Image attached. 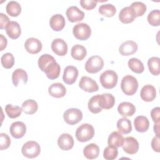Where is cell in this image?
<instances>
[{"label": "cell", "mask_w": 160, "mask_h": 160, "mask_svg": "<svg viewBox=\"0 0 160 160\" xmlns=\"http://www.w3.org/2000/svg\"><path fill=\"white\" fill-rule=\"evenodd\" d=\"M7 13L12 17L18 16L21 12V6L17 1H9L6 8Z\"/></svg>", "instance_id": "33"}, {"label": "cell", "mask_w": 160, "mask_h": 160, "mask_svg": "<svg viewBox=\"0 0 160 160\" xmlns=\"http://www.w3.org/2000/svg\"><path fill=\"white\" fill-rule=\"evenodd\" d=\"M58 145L61 150L69 151L74 146L73 138L69 134L63 133L58 138Z\"/></svg>", "instance_id": "16"}, {"label": "cell", "mask_w": 160, "mask_h": 160, "mask_svg": "<svg viewBox=\"0 0 160 160\" xmlns=\"http://www.w3.org/2000/svg\"><path fill=\"white\" fill-rule=\"evenodd\" d=\"M21 152L24 156L28 158H34L39 155L41 148L37 142L29 141L23 144Z\"/></svg>", "instance_id": "5"}, {"label": "cell", "mask_w": 160, "mask_h": 160, "mask_svg": "<svg viewBox=\"0 0 160 160\" xmlns=\"http://www.w3.org/2000/svg\"><path fill=\"white\" fill-rule=\"evenodd\" d=\"M151 147L152 149L157 152H160V144H159V136H154L151 141Z\"/></svg>", "instance_id": "45"}, {"label": "cell", "mask_w": 160, "mask_h": 160, "mask_svg": "<svg viewBox=\"0 0 160 160\" xmlns=\"http://www.w3.org/2000/svg\"><path fill=\"white\" fill-rule=\"evenodd\" d=\"M99 148L94 143H91L84 147L83 149L84 156L88 159H94L98 157Z\"/></svg>", "instance_id": "27"}, {"label": "cell", "mask_w": 160, "mask_h": 160, "mask_svg": "<svg viewBox=\"0 0 160 160\" xmlns=\"http://www.w3.org/2000/svg\"><path fill=\"white\" fill-rule=\"evenodd\" d=\"M11 144V139L5 133L0 134V149L1 151L8 149Z\"/></svg>", "instance_id": "42"}, {"label": "cell", "mask_w": 160, "mask_h": 160, "mask_svg": "<svg viewBox=\"0 0 160 160\" xmlns=\"http://www.w3.org/2000/svg\"><path fill=\"white\" fill-rule=\"evenodd\" d=\"M38 64L39 69L45 72L48 79L53 80L59 77L61 72L60 65L51 55L48 54L41 55L39 58Z\"/></svg>", "instance_id": "1"}, {"label": "cell", "mask_w": 160, "mask_h": 160, "mask_svg": "<svg viewBox=\"0 0 160 160\" xmlns=\"http://www.w3.org/2000/svg\"><path fill=\"white\" fill-rule=\"evenodd\" d=\"M148 66L150 72L154 76L160 73V59L158 57H151L148 61Z\"/></svg>", "instance_id": "32"}, {"label": "cell", "mask_w": 160, "mask_h": 160, "mask_svg": "<svg viewBox=\"0 0 160 160\" xmlns=\"http://www.w3.org/2000/svg\"><path fill=\"white\" fill-rule=\"evenodd\" d=\"M51 46L52 51L58 56H64L68 52V45L62 39L56 38L54 39Z\"/></svg>", "instance_id": "15"}, {"label": "cell", "mask_w": 160, "mask_h": 160, "mask_svg": "<svg viewBox=\"0 0 160 160\" xmlns=\"http://www.w3.org/2000/svg\"><path fill=\"white\" fill-rule=\"evenodd\" d=\"M9 132L14 138L20 139L25 135L26 132V126L23 122L16 121L11 125Z\"/></svg>", "instance_id": "12"}, {"label": "cell", "mask_w": 160, "mask_h": 160, "mask_svg": "<svg viewBox=\"0 0 160 160\" xmlns=\"http://www.w3.org/2000/svg\"><path fill=\"white\" fill-rule=\"evenodd\" d=\"M104 66V61L99 56L90 57L85 64L86 71L91 74L97 73L100 71Z\"/></svg>", "instance_id": "6"}, {"label": "cell", "mask_w": 160, "mask_h": 160, "mask_svg": "<svg viewBox=\"0 0 160 160\" xmlns=\"http://www.w3.org/2000/svg\"><path fill=\"white\" fill-rule=\"evenodd\" d=\"M65 19L61 14H57L53 15L49 20V25L54 31H60L65 26Z\"/></svg>", "instance_id": "22"}, {"label": "cell", "mask_w": 160, "mask_h": 160, "mask_svg": "<svg viewBox=\"0 0 160 160\" xmlns=\"http://www.w3.org/2000/svg\"><path fill=\"white\" fill-rule=\"evenodd\" d=\"M94 135V129L89 124L85 123L79 126L76 131V137L78 141L84 142L91 140Z\"/></svg>", "instance_id": "3"}, {"label": "cell", "mask_w": 160, "mask_h": 160, "mask_svg": "<svg viewBox=\"0 0 160 160\" xmlns=\"http://www.w3.org/2000/svg\"><path fill=\"white\" fill-rule=\"evenodd\" d=\"M86 54L87 50L82 45L76 44L71 48V55L75 60L81 61L86 56Z\"/></svg>", "instance_id": "29"}, {"label": "cell", "mask_w": 160, "mask_h": 160, "mask_svg": "<svg viewBox=\"0 0 160 160\" xmlns=\"http://www.w3.org/2000/svg\"><path fill=\"white\" fill-rule=\"evenodd\" d=\"M118 155V150L116 147L111 146H107L103 152V157L106 160L115 159Z\"/></svg>", "instance_id": "40"}, {"label": "cell", "mask_w": 160, "mask_h": 160, "mask_svg": "<svg viewBox=\"0 0 160 160\" xmlns=\"http://www.w3.org/2000/svg\"><path fill=\"white\" fill-rule=\"evenodd\" d=\"M79 86L83 91L88 92H93L99 90L97 82L92 78L88 76H82L79 82Z\"/></svg>", "instance_id": "9"}, {"label": "cell", "mask_w": 160, "mask_h": 160, "mask_svg": "<svg viewBox=\"0 0 160 160\" xmlns=\"http://www.w3.org/2000/svg\"><path fill=\"white\" fill-rule=\"evenodd\" d=\"M98 2L94 0H81L79 2L82 8L86 10H92L95 8Z\"/></svg>", "instance_id": "43"}, {"label": "cell", "mask_w": 160, "mask_h": 160, "mask_svg": "<svg viewBox=\"0 0 160 160\" xmlns=\"http://www.w3.org/2000/svg\"><path fill=\"white\" fill-rule=\"evenodd\" d=\"M123 151L128 154H134L139 150V143L133 137H127L124 139L122 145Z\"/></svg>", "instance_id": "10"}, {"label": "cell", "mask_w": 160, "mask_h": 160, "mask_svg": "<svg viewBox=\"0 0 160 160\" xmlns=\"http://www.w3.org/2000/svg\"><path fill=\"white\" fill-rule=\"evenodd\" d=\"M117 128L119 132L122 134H128L132 131L131 122L126 117L122 118L117 122Z\"/></svg>", "instance_id": "30"}, {"label": "cell", "mask_w": 160, "mask_h": 160, "mask_svg": "<svg viewBox=\"0 0 160 160\" xmlns=\"http://www.w3.org/2000/svg\"><path fill=\"white\" fill-rule=\"evenodd\" d=\"M28 76L27 72L22 69H17L12 74V82L14 86L17 87L20 82L22 81L23 84H26L28 82Z\"/></svg>", "instance_id": "26"}, {"label": "cell", "mask_w": 160, "mask_h": 160, "mask_svg": "<svg viewBox=\"0 0 160 160\" xmlns=\"http://www.w3.org/2000/svg\"><path fill=\"white\" fill-rule=\"evenodd\" d=\"M72 33L77 39L84 41L89 39L91 36V29L86 23H78L73 27Z\"/></svg>", "instance_id": "7"}, {"label": "cell", "mask_w": 160, "mask_h": 160, "mask_svg": "<svg viewBox=\"0 0 160 160\" xmlns=\"http://www.w3.org/2000/svg\"><path fill=\"white\" fill-rule=\"evenodd\" d=\"M98 102L101 109H109L114 106L115 98L111 94L104 93L100 95Z\"/></svg>", "instance_id": "23"}, {"label": "cell", "mask_w": 160, "mask_h": 160, "mask_svg": "<svg viewBox=\"0 0 160 160\" xmlns=\"http://www.w3.org/2000/svg\"><path fill=\"white\" fill-rule=\"evenodd\" d=\"M0 41H1V48H0V51H3L7 46V39L1 34H0Z\"/></svg>", "instance_id": "47"}, {"label": "cell", "mask_w": 160, "mask_h": 160, "mask_svg": "<svg viewBox=\"0 0 160 160\" xmlns=\"http://www.w3.org/2000/svg\"><path fill=\"white\" fill-rule=\"evenodd\" d=\"M128 64L129 69L135 73L141 74L144 70L143 63L138 58H131L129 59Z\"/></svg>", "instance_id": "34"}, {"label": "cell", "mask_w": 160, "mask_h": 160, "mask_svg": "<svg viewBox=\"0 0 160 160\" xmlns=\"http://www.w3.org/2000/svg\"><path fill=\"white\" fill-rule=\"evenodd\" d=\"M78 69L75 66H68L64 70L63 81L69 85L74 84L78 76Z\"/></svg>", "instance_id": "11"}, {"label": "cell", "mask_w": 160, "mask_h": 160, "mask_svg": "<svg viewBox=\"0 0 160 160\" xmlns=\"http://www.w3.org/2000/svg\"><path fill=\"white\" fill-rule=\"evenodd\" d=\"M136 15L131 6L123 8L119 14L120 21L124 24H129L134 21L136 18Z\"/></svg>", "instance_id": "14"}, {"label": "cell", "mask_w": 160, "mask_h": 160, "mask_svg": "<svg viewBox=\"0 0 160 160\" xmlns=\"http://www.w3.org/2000/svg\"><path fill=\"white\" fill-rule=\"evenodd\" d=\"M138 50V44L133 41H126L119 46V51L122 56H130L135 53Z\"/></svg>", "instance_id": "19"}, {"label": "cell", "mask_w": 160, "mask_h": 160, "mask_svg": "<svg viewBox=\"0 0 160 160\" xmlns=\"http://www.w3.org/2000/svg\"><path fill=\"white\" fill-rule=\"evenodd\" d=\"M99 12L106 17H112L116 12L115 6L111 4H102L99 8Z\"/></svg>", "instance_id": "36"}, {"label": "cell", "mask_w": 160, "mask_h": 160, "mask_svg": "<svg viewBox=\"0 0 160 160\" xmlns=\"http://www.w3.org/2000/svg\"><path fill=\"white\" fill-rule=\"evenodd\" d=\"M1 62L3 68L10 69L12 68L14 64V58L11 53L7 52L2 56Z\"/></svg>", "instance_id": "39"}, {"label": "cell", "mask_w": 160, "mask_h": 160, "mask_svg": "<svg viewBox=\"0 0 160 160\" xmlns=\"http://www.w3.org/2000/svg\"><path fill=\"white\" fill-rule=\"evenodd\" d=\"M118 80V74L112 70H106L104 71L99 77V81L102 86L108 89L114 88L117 84Z\"/></svg>", "instance_id": "4"}, {"label": "cell", "mask_w": 160, "mask_h": 160, "mask_svg": "<svg viewBox=\"0 0 160 160\" xmlns=\"http://www.w3.org/2000/svg\"><path fill=\"white\" fill-rule=\"evenodd\" d=\"M134 126L138 132H144L149 129V122L146 116H138L134 119Z\"/></svg>", "instance_id": "25"}, {"label": "cell", "mask_w": 160, "mask_h": 160, "mask_svg": "<svg viewBox=\"0 0 160 160\" xmlns=\"http://www.w3.org/2000/svg\"><path fill=\"white\" fill-rule=\"evenodd\" d=\"M149 24L152 26H158L160 24V12L159 9L151 11L147 18Z\"/></svg>", "instance_id": "38"}, {"label": "cell", "mask_w": 160, "mask_h": 160, "mask_svg": "<svg viewBox=\"0 0 160 160\" xmlns=\"http://www.w3.org/2000/svg\"><path fill=\"white\" fill-rule=\"evenodd\" d=\"M5 111L9 118L14 119L18 118L22 111V108L18 106H14L11 104H8L5 107Z\"/></svg>", "instance_id": "35"}, {"label": "cell", "mask_w": 160, "mask_h": 160, "mask_svg": "<svg viewBox=\"0 0 160 160\" xmlns=\"http://www.w3.org/2000/svg\"><path fill=\"white\" fill-rule=\"evenodd\" d=\"M154 131L157 136L159 137V122L155 123L154 125Z\"/></svg>", "instance_id": "48"}, {"label": "cell", "mask_w": 160, "mask_h": 160, "mask_svg": "<svg viewBox=\"0 0 160 160\" xmlns=\"http://www.w3.org/2000/svg\"><path fill=\"white\" fill-rule=\"evenodd\" d=\"M100 94H97L92 96L88 102V109L89 110L94 114H98L102 111V109L99 105V99Z\"/></svg>", "instance_id": "37"}, {"label": "cell", "mask_w": 160, "mask_h": 160, "mask_svg": "<svg viewBox=\"0 0 160 160\" xmlns=\"http://www.w3.org/2000/svg\"><path fill=\"white\" fill-rule=\"evenodd\" d=\"M136 13V17L142 16L146 11V6L142 2L136 1L130 6Z\"/></svg>", "instance_id": "41"}, {"label": "cell", "mask_w": 160, "mask_h": 160, "mask_svg": "<svg viewBox=\"0 0 160 160\" xmlns=\"http://www.w3.org/2000/svg\"><path fill=\"white\" fill-rule=\"evenodd\" d=\"M48 92L50 96L56 98H62L66 95V89L65 86L59 82L53 83L48 88Z\"/></svg>", "instance_id": "21"}, {"label": "cell", "mask_w": 160, "mask_h": 160, "mask_svg": "<svg viewBox=\"0 0 160 160\" xmlns=\"http://www.w3.org/2000/svg\"><path fill=\"white\" fill-rule=\"evenodd\" d=\"M42 43L37 38H30L26 39L24 43L25 49L30 54H35L39 52L42 49Z\"/></svg>", "instance_id": "13"}, {"label": "cell", "mask_w": 160, "mask_h": 160, "mask_svg": "<svg viewBox=\"0 0 160 160\" xmlns=\"http://www.w3.org/2000/svg\"><path fill=\"white\" fill-rule=\"evenodd\" d=\"M66 16L68 20L71 22H75L82 21L84 18V13L78 7L70 6L66 10Z\"/></svg>", "instance_id": "17"}, {"label": "cell", "mask_w": 160, "mask_h": 160, "mask_svg": "<svg viewBox=\"0 0 160 160\" xmlns=\"http://www.w3.org/2000/svg\"><path fill=\"white\" fill-rule=\"evenodd\" d=\"M138 88V82L136 78L131 75H126L121 80V89L128 96L134 94Z\"/></svg>", "instance_id": "2"}, {"label": "cell", "mask_w": 160, "mask_h": 160, "mask_svg": "<svg viewBox=\"0 0 160 160\" xmlns=\"http://www.w3.org/2000/svg\"><path fill=\"white\" fill-rule=\"evenodd\" d=\"M124 137L118 131H113L109 136L108 139V143L109 146L116 148L122 146L124 142Z\"/></svg>", "instance_id": "28"}, {"label": "cell", "mask_w": 160, "mask_h": 160, "mask_svg": "<svg viewBox=\"0 0 160 160\" xmlns=\"http://www.w3.org/2000/svg\"><path fill=\"white\" fill-rule=\"evenodd\" d=\"M118 111L120 115L124 117L132 116L136 112V107L129 102H122L118 107Z\"/></svg>", "instance_id": "24"}, {"label": "cell", "mask_w": 160, "mask_h": 160, "mask_svg": "<svg viewBox=\"0 0 160 160\" xmlns=\"http://www.w3.org/2000/svg\"><path fill=\"white\" fill-rule=\"evenodd\" d=\"M5 29L8 36L11 39H16L21 36V29L19 23L16 21H12L9 22Z\"/></svg>", "instance_id": "20"}, {"label": "cell", "mask_w": 160, "mask_h": 160, "mask_svg": "<svg viewBox=\"0 0 160 160\" xmlns=\"http://www.w3.org/2000/svg\"><path fill=\"white\" fill-rule=\"evenodd\" d=\"M63 118L67 124L74 125L82 120V112L78 108H69L64 112Z\"/></svg>", "instance_id": "8"}, {"label": "cell", "mask_w": 160, "mask_h": 160, "mask_svg": "<svg viewBox=\"0 0 160 160\" xmlns=\"http://www.w3.org/2000/svg\"><path fill=\"white\" fill-rule=\"evenodd\" d=\"M159 116H160V108L159 107H156L151 110V116L154 123L159 122Z\"/></svg>", "instance_id": "44"}, {"label": "cell", "mask_w": 160, "mask_h": 160, "mask_svg": "<svg viewBox=\"0 0 160 160\" xmlns=\"http://www.w3.org/2000/svg\"><path fill=\"white\" fill-rule=\"evenodd\" d=\"M9 21V18L3 13H0V29H5Z\"/></svg>", "instance_id": "46"}, {"label": "cell", "mask_w": 160, "mask_h": 160, "mask_svg": "<svg viewBox=\"0 0 160 160\" xmlns=\"http://www.w3.org/2000/svg\"><path fill=\"white\" fill-rule=\"evenodd\" d=\"M22 110L26 114H34L38 109V104L37 102L33 99H28L23 102L22 104Z\"/></svg>", "instance_id": "31"}, {"label": "cell", "mask_w": 160, "mask_h": 160, "mask_svg": "<svg viewBox=\"0 0 160 160\" xmlns=\"http://www.w3.org/2000/svg\"><path fill=\"white\" fill-rule=\"evenodd\" d=\"M140 96L146 102L152 101L156 97V88L151 84L144 86L141 90Z\"/></svg>", "instance_id": "18"}]
</instances>
